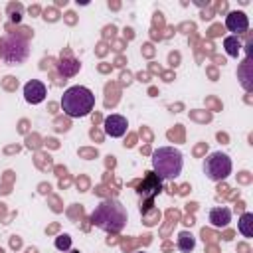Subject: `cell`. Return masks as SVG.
Here are the masks:
<instances>
[{"label": "cell", "instance_id": "6da1fadb", "mask_svg": "<svg viewBox=\"0 0 253 253\" xmlns=\"http://www.w3.org/2000/svg\"><path fill=\"white\" fill-rule=\"evenodd\" d=\"M89 219L101 231L117 235L125 229V225L128 221V213H126V208L117 198H107V200H103L95 206Z\"/></svg>", "mask_w": 253, "mask_h": 253}, {"label": "cell", "instance_id": "7a4b0ae2", "mask_svg": "<svg viewBox=\"0 0 253 253\" xmlns=\"http://www.w3.org/2000/svg\"><path fill=\"white\" fill-rule=\"evenodd\" d=\"M59 103H61L63 113L69 119H81V117L91 115V111L95 109V95L91 89L83 85H73L63 91Z\"/></svg>", "mask_w": 253, "mask_h": 253}, {"label": "cell", "instance_id": "3957f363", "mask_svg": "<svg viewBox=\"0 0 253 253\" xmlns=\"http://www.w3.org/2000/svg\"><path fill=\"white\" fill-rule=\"evenodd\" d=\"M184 156L174 146H160L152 152V172L160 180H176L182 174Z\"/></svg>", "mask_w": 253, "mask_h": 253}, {"label": "cell", "instance_id": "277c9868", "mask_svg": "<svg viewBox=\"0 0 253 253\" xmlns=\"http://www.w3.org/2000/svg\"><path fill=\"white\" fill-rule=\"evenodd\" d=\"M30 55V43L18 34H6L0 38V59L6 65H20Z\"/></svg>", "mask_w": 253, "mask_h": 253}, {"label": "cell", "instance_id": "5b68a950", "mask_svg": "<svg viewBox=\"0 0 253 253\" xmlns=\"http://www.w3.org/2000/svg\"><path fill=\"white\" fill-rule=\"evenodd\" d=\"M231 170H233L231 158H229L225 152H221V150L211 152V154L204 160V172H206L208 180H211V182H221V180H225V178L231 174Z\"/></svg>", "mask_w": 253, "mask_h": 253}, {"label": "cell", "instance_id": "8992f818", "mask_svg": "<svg viewBox=\"0 0 253 253\" xmlns=\"http://www.w3.org/2000/svg\"><path fill=\"white\" fill-rule=\"evenodd\" d=\"M136 192H138V196H140L142 200H146V206L140 210L142 213H146V211L152 208V200L162 192V180H160L154 172H146V176H144V180L138 184Z\"/></svg>", "mask_w": 253, "mask_h": 253}, {"label": "cell", "instance_id": "52a82bcc", "mask_svg": "<svg viewBox=\"0 0 253 253\" xmlns=\"http://www.w3.org/2000/svg\"><path fill=\"white\" fill-rule=\"evenodd\" d=\"M225 28L229 32H233L231 36H239V34H245L249 30V18L245 12L241 10H233L225 16Z\"/></svg>", "mask_w": 253, "mask_h": 253}, {"label": "cell", "instance_id": "ba28073f", "mask_svg": "<svg viewBox=\"0 0 253 253\" xmlns=\"http://www.w3.org/2000/svg\"><path fill=\"white\" fill-rule=\"evenodd\" d=\"M45 95H47V89L40 79H32L24 85V99L30 105H40L45 99Z\"/></svg>", "mask_w": 253, "mask_h": 253}, {"label": "cell", "instance_id": "9c48e42d", "mask_svg": "<svg viewBox=\"0 0 253 253\" xmlns=\"http://www.w3.org/2000/svg\"><path fill=\"white\" fill-rule=\"evenodd\" d=\"M126 126H128V123H126V119H125L123 115H109V117L105 119V123H103L105 134L111 136V138H121V136H125Z\"/></svg>", "mask_w": 253, "mask_h": 253}, {"label": "cell", "instance_id": "30bf717a", "mask_svg": "<svg viewBox=\"0 0 253 253\" xmlns=\"http://www.w3.org/2000/svg\"><path fill=\"white\" fill-rule=\"evenodd\" d=\"M210 223L213 227H227L229 221H231V210L229 208H211L210 210Z\"/></svg>", "mask_w": 253, "mask_h": 253}, {"label": "cell", "instance_id": "8fae6325", "mask_svg": "<svg viewBox=\"0 0 253 253\" xmlns=\"http://www.w3.org/2000/svg\"><path fill=\"white\" fill-rule=\"evenodd\" d=\"M79 69H81V63L75 57H61L57 63V73L61 77H73L79 73Z\"/></svg>", "mask_w": 253, "mask_h": 253}, {"label": "cell", "instance_id": "7c38bea8", "mask_svg": "<svg viewBox=\"0 0 253 253\" xmlns=\"http://www.w3.org/2000/svg\"><path fill=\"white\" fill-rule=\"evenodd\" d=\"M176 247L182 253H192L194 247H196V237L190 231H180L178 237H176Z\"/></svg>", "mask_w": 253, "mask_h": 253}, {"label": "cell", "instance_id": "4fadbf2b", "mask_svg": "<svg viewBox=\"0 0 253 253\" xmlns=\"http://www.w3.org/2000/svg\"><path fill=\"white\" fill-rule=\"evenodd\" d=\"M237 229L243 237H253V213H249V211L241 213V217L237 221Z\"/></svg>", "mask_w": 253, "mask_h": 253}, {"label": "cell", "instance_id": "5bb4252c", "mask_svg": "<svg viewBox=\"0 0 253 253\" xmlns=\"http://www.w3.org/2000/svg\"><path fill=\"white\" fill-rule=\"evenodd\" d=\"M223 47H225V53L231 55V57H237L241 53V42L237 36H225L223 38Z\"/></svg>", "mask_w": 253, "mask_h": 253}, {"label": "cell", "instance_id": "9a60e30c", "mask_svg": "<svg viewBox=\"0 0 253 253\" xmlns=\"http://www.w3.org/2000/svg\"><path fill=\"white\" fill-rule=\"evenodd\" d=\"M247 65H249V57L243 61V65H241V69H239V75H241V85L249 91V89H251V81H249V79H251V75L245 71V69H247Z\"/></svg>", "mask_w": 253, "mask_h": 253}, {"label": "cell", "instance_id": "2e32d148", "mask_svg": "<svg viewBox=\"0 0 253 253\" xmlns=\"http://www.w3.org/2000/svg\"><path fill=\"white\" fill-rule=\"evenodd\" d=\"M55 247H57L59 251H67V249L71 247V237H69L67 233H63V235L55 237Z\"/></svg>", "mask_w": 253, "mask_h": 253}, {"label": "cell", "instance_id": "e0dca14e", "mask_svg": "<svg viewBox=\"0 0 253 253\" xmlns=\"http://www.w3.org/2000/svg\"><path fill=\"white\" fill-rule=\"evenodd\" d=\"M138 253H144V251H138Z\"/></svg>", "mask_w": 253, "mask_h": 253}]
</instances>
